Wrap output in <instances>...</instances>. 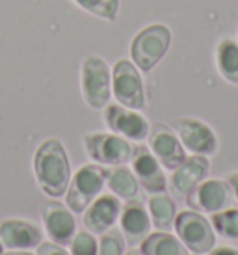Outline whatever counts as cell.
Returning <instances> with one entry per match:
<instances>
[{"instance_id": "1", "label": "cell", "mask_w": 238, "mask_h": 255, "mask_svg": "<svg viewBox=\"0 0 238 255\" xmlns=\"http://www.w3.org/2000/svg\"><path fill=\"white\" fill-rule=\"evenodd\" d=\"M34 175L37 186L49 198L58 199L65 196L71 181V164L60 140L49 138L39 143L34 155Z\"/></svg>"}, {"instance_id": "2", "label": "cell", "mask_w": 238, "mask_h": 255, "mask_svg": "<svg viewBox=\"0 0 238 255\" xmlns=\"http://www.w3.org/2000/svg\"><path fill=\"white\" fill-rule=\"evenodd\" d=\"M171 45V32L166 24L154 22L141 28L130 41V58L132 64L141 73L153 71L156 64L166 56Z\"/></svg>"}, {"instance_id": "3", "label": "cell", "mask_w": 238, "mask_h": 255, "mask_svg": "<svg viewBox=\"0 0 238 255\" xmlns=\"http://www.w3.org/2000/svg\"><path fill=\"white\" fill-rule=\"evenodd\" d=\"M108 168L101 164H84L80 166L75 175H71L69 186L65 192V205L75 214H82L86 207L95 198L101 196L106 186Z\"/></svg>"}, {"instance_id": "4", "label": "cell", "mask_w": 238, "mask_h": 255, "mask_svg": "<svg viewBox=\"0 0 238 255\" xmlns=\"http://www.w3.org/2000/svg\"><path fill=\"white\" fill-rule=\"evenodd\" d=\"M80 90H82V97H84L86 105L95 108V110H103L110 103V97H112V69L97 54H90L82 62Z\"/></svg>"}, {"instance_id": "5", "label": "cell", "mask_w": 238, "mask_h": 255, "mask_svg": "<svg viewBox=\"0 0 238 255\" xmlns=\"http://www.w3.org/2000/svg\"><path fill=\"white\" fill-rule=\"evenodd\" d=\"M175 233L179 241L194 255H205L216 246V231L203 213L182 211L175 216Z\"/></svg>"}, {"instance_id": "6", "label": "cell", "mask_w": 238, "mask_h": 255, "mask_svg": "<svg viewBox=\"0 0 238 255\" xmlns=\"http://www.w3.org/2000/svg\"><path fill=\"white\" fill-rule=\"evenodd\" d=\"M86 155L101 166L112 168L130 162L132 143L116 132H90L82 138Z\"/></svg>"}, {"instance_id": "7", "label": "cell", "mask_w": 238, "mask_h": 255, "mask_svg": "<svg viewBox=\"0 0 238 255\" xmlns=\"http://www.w3.org/2000/svg\"><path fill=\"white\" fill-rule=\"evenodd\" d=\"M112 95L119 105L132 110L145 108V90L140 69L130 60H119L112 67Z\"/></svg>"}, {"instance_id": "8", "label": "cell", "mask_w": 238, "mask_h": 255, "mask_svg": "<svg viewBox=\"0 0 238 255\" xmlns=\"http://www.w3.org/2000/svg\"><path fill=\"white\" fill-rule=\"evenodd\" d=\"M103 120H105L106 127L110 128V132L123 136L130 142H143L147 140L149 134V121L145 116L140 114L138 110L126 108L119 103H108L103 108Z\"/></svg>"}, {"instance_id": "9", "label": "cell", "mask_w": 238, "mask_h": 255, "mask_svg": "<svg viewBox=\"0 0 238 255\" xmlns=\"http://www.w3.org/2000/svg\"><path fill=\"white\" fill-rule=\"evenodd\" d=\"M235 194L231 184L222 179H205L203 183L196 186V190L186 198V203L192 207V211L197 213L214 214L235 205Z\"/></svg>"}, {"instance_id": "10", "label": "cell", "mask_w": 238, "mask_h": 255, "mask_svg": "<svg viewBox=\"0 0 238 255\" xmlns=\"http://www.w3.org/2000/svg\"><path fill=\"white\" fill-rule=\"evenodd\" d=\"M149 145L158 162L162 164L164 170L173 171L177 166H181L186 158V149L182 147L181 140L173 127H169L166 123H153L147 134Z\"/></svg>"}, {"instance_id": "11", "label": "cell", "mask_w": 238, "mask_h": 255, "mask_svg": "<svg viewBox=\"0 0 238 255\" xmlns=\"http://www.w3.org/2000/svg\"><path fill=\"white\" fill-rule=\"evenodd\" d=\"M173 130L181 140L182 147L192 155L210 156L218 151V136L212 128L196 118H179L173 121Z\"/></svg>"}, {"instance_id": "12", "label": "cell", "mask_w": 238, "mask_h": 255, "mask_svg": "<svg viewBox=\"0 0 238 255\" xmlns=\"http://www.w3.org/2000/svg\"><path fill=\"white\" fill-rule=\"evenodd\" d=\"M39 214L50 241L60 246H67L73 241V237L77 233V220H75V213L65 203L56 199L45 201L39 209Z\"/></svg>"}, {"instance_id": "13", "label": "cell", "mask_w": 238, "mask_h": 255, "mask_svg": "<svg viewBox=\"0 0 238 255\" xmlns=\"http://www.w3.org/2000/svg\"><path fill=\"white\" fill-rule=\"evenodd\" d=\"M130 166H132L130 170L134 171L140 186H143V190L147 194L166 192L168 179H166L164 168H162L158 158L151 153V149L147 145H134L132 156H130Z\"/></svg>"}, {"instance_id": "14", "label": "cell", "mask_w": 238, "mask_h": 255, "mask_svg": "<svg viewBox=\"0 0 238 255\" xmlns=\"http://www.w3.org/2000/svg\"><path fill=\"white\" fill-rule=\"evenodd\" d=\"M151 216L145 203L141 199L134 198L125 201V205H121L119 213V231L125 237L126 246H140L151 233Z\"/></svg>"}, {"instance_id": "15", "label": "cell", "mask_w": 238, "mask_h": 255, "mask_svg": "<svg viewBox=\"0 0 238 255\" xmlns=\"http://www.w3.org/2000/svg\"><path fill=\"white\" fill-rule=\"evenodd\" d=\"M210 162L209 158L203 155H192L186 156L181 166H177L171 179H169V190L179 199H186L196 190L199 183H203L209 177Z\"/></svg>"}, {"instance_id": "16", "label": "cell", "mask_w": 238, "mask_h": 255, "mask_svg": "<svg viewBox=\"0 0 238 255\" xmlns=\"http://www.w3.org/2000/svg\"><path fill=\"white\" fill-rule=\"evenodd\" d=\"M121 201L114 194H101L90 205L86 207L82 214V224L93 235H103L119 220Z\"/></svg>"}, {"instance_id": "17", "label": "cell", "mask_w": 238, "mask_h": 255, "mask_svg": "<svg viewBox=\"0 0 238 255\" xmlns=\"http://www.w3.org/2000/svg\"><path fill=\"white\" fill-rule=\"evenodd\" d=\"M43 242V229L34 222L9 218L0 222V244L7 250H32Z\"/></svg>"}, {"instance_id": "18", "label": "cell", "mask_w": 238, "mask_h": 255, "mask_svg": "<svg viewBox=\"0 0 238 255\" xmlns=\"http://www.w3.org/2000/svg\"><path fill=\"white\" fill-rule=\"evenodd\" d=\"M106 186H108V190L112 192L114 196H118L123 201L138 198V194H140V183L134 175V171L126 164L108 168Z\"/></svg>"}, {"instance_id": "19", "label": "cell", "mask_w": 238, "mask_h": 255, "mask_svg": "<svg viewBox=\"0 0 238 255\" xmlns=\"http://www.w3.org/2000/svg\"><path fill=\"white\" fill-rule=\"evenodd\" d=\"M147 205H149L151 224H153L158 231H171V227L175 224V216H177L175 199L171 198V196H168L166 192L151 194Z\"/></svg>"}, {"instance_id": "20", "label": "cell", "mask_w": 238, "mask_h": 255, "mask_svg": "<svg viewBox=\"0 0 238 255\" xmlns=\"http://www.w3.org/2000/svg\"><path fill=\"white\" fill-rule=\"evenodd\" d=\"M140 252L143 255H190L179 237L168 231L149 233L147 239L140 244Z\"/></svg>"}, {"instance_id": "21", "label": "cell", "mask_w": 238, "mask_h": 255, "mask_svg": "<svg viewBox=\"0 0 238 255\" xmlns=\"http://www.w3.org/2000/svg\"><path fill=\"white\" fill-rule=\"evenodd\" d=\"M216 64L220 75L238 86V43L233 39H224L220 41L216 50Z\"/></svg>"}, {"instance_id": "22", "label": "cell", "mask_w": 238, "mask_h": 255, "mask_svg": "<svg viewBox=\"0 0 238 255\" xmlns=\"http://www.w3.org/2000/svg\"><path fill=\"white\" fill-rule=\"evenodd\" d=\"M210 224L214 227L220 237L224 239H231V241H238V209L231 207L220 213H214L210 218Z\"/></svg>"}, {"instance_id": "23", "label": "cell", "mask_w": 238, "mask_h": 255, "mask_svg": "<svg viewBox=\"0 0 238 255\" xmlns=\"http://www.w3.org/2000/svg\"><path fill=\"white\" fill-rule=\"evenodd\" d=\"M80 9L105 21H116L119 13V0H73Z\"/></svg>"}, {"instance_id": "24", "label": "cell", "mask_w": 238, "mask_h": 255, "mask_svg": "<svg viewBox=\"0 0 238 255\" xmlns=\"http://www.w3.org/2000/svg\"><path fill=\"white\" fill-rule=\"evenodd\" d=\"M126 242L119 227H110L101 235L99 241V255H125Z\"/></svg>"}, {"instance_id": "25", "label": "cell", "mask_w": 238, "mask_h": 255, "mask_svg": "<svg viewBox=\"0 0 238 255\" xmlns=\"http://www.w3.org/2000/svg\"><path fill=\"white\" fill-rule=\"evenodd\" d=\"M71 255H99V241L95 235L86 231H77L69 242Z\"/></svg>"}, {"instance_id": "26", "label": "cell", "mask_w": 238, "mask_h": 255, "mask_svg": "<svg viewBox=\"0 0 238 255\" xmlns=\"http://www.w3.org/2000/svg\"><path fill=\"white\" fill-rule=\"evenodd\" d=\"M35 255H71V254L63 248V246L49 241V242H41V244L37 246V254Z\"/></svg>"}, {"instance_id": "27", "label": "cell", "mask_w": 238, "mask_h": 255, "mask_svg": "<svg viewBox=\"0 0 238 255\" xmlns=\"http://www.w3.org/2000/svg\"><path fill=\"white\" fill-rule=\"evenodd\" d=\"M209 255H238V250L231 246H214L209 252Z\"/></svg>"}, {"instance_id": "28", "label": "cell", "mask_w": 238, "mask_h": 255, "mask_svg": "<svg viewBox=\"0 0 238 255\" xmlns=\"http://www.w3.org/2000/svg\"><path fill=\"white\" fill-rule=\"evenodd\" d=\"M227 183L231 184L233 194H235V199L238 201V171H235L233 175H229V179H227Z\"/></svg>"}, {"instance_id": "29", "label": "cell", "mask_w": 238, "mask_h": 255, "mask_svg": "<svg viewBox=\"0 0 238 255\" xmlns=\"http://www.w3.org/2000/svg\"><path fill=\"white\" fill-rule=\"evenodd\" d=\"M0 255H34V254H30L28 250H9V252L0 254Z\"/></svg>"}, {"instance_id": "30", "label": "cell", "mask_w": 238, "mask_h": 255, "mask_svg": "<svg viewBox=\"0 0 238 255\" xmlns=\"http://www.w3.org/2000/svg\"><path fill=\"white\" fill-rule=\"evenodd\" d=\"M125 255H143V254H141V252H140V250H128V252H126V254Z\"/></svg>"}, {"instance_id": "31", "label": "cell", "mask_w": 238, "mask_h": 255, "mask_svg": "<svg viewBox=\"0 0 238 255\" xmlns=\"http://www.w3.org/2000/svg\"><path fill=\"white\" fill-rule=\"evenodd\" d=\"M2 248H4V246H2V244H0V254H2Z\"/></svg>"}]
</instances>
